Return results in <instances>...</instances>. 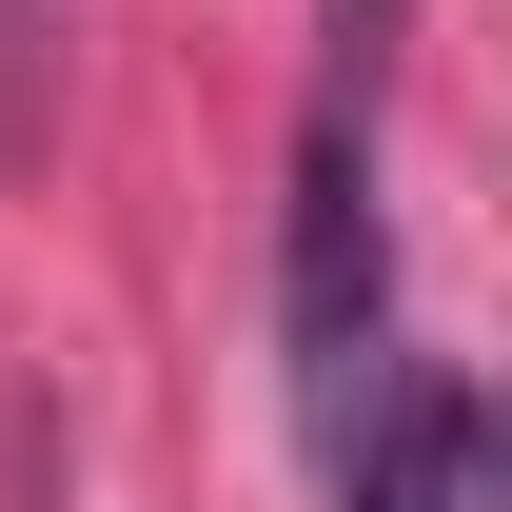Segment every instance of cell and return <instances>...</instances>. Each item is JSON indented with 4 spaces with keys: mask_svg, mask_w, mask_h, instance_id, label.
I'll return each mask as SVG.
<instances>
[{
    "mask_svg": "<svg viewBox=\"0 0 512 512\" xmlns=\"http://www.w3.org/2000/svg\"><path fill=\"white\" fill-rule=\"evenodd\" d=\"M60 79H79V0H0V178H40Z\"/></svg>",
    "mask_w": 512,
    "mask_h": 512,
    "instance_id": "7a4b0ae2",
    "label": "cell"
},
{
    "mask_svg": "<svg viewBox=\"0 0 512 512\" xmlns=\"http://www.w3.org/2000/svg\"><path fill=\"white\" fill-rule=\"evenodd\" d=\"M316 453H335V512H493V414L453 355H375L316 414Z\"/></svg>",
    "mask_w": 512,
    "mask_h": 512,
    "instance_id": "6da1fadb",
    "label": "cell"
}]
</instances>
